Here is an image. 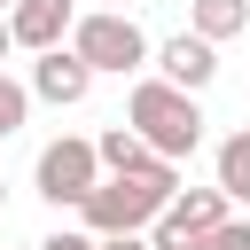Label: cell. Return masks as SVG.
Masks as SVG:
<instances>
[{
    "mask_svg": "<svg viewBox=\"0 0 250 250\" xmlns=\"http://www.w3.org/2000/svg\"><path fill=\"white\" fill-rule=\"evenodd\" d=\"M180 195V172L164 164V156H148L141 172H109V180H94V195L78 203L86 211V234L102 242V234H141V227H156V211Z\"/></svg>",
    "mask_w": 250,
    "mask_h": 250,
    "instance_id": "1",
    "label": "cell"
},
{
    "mask_svg": "<svg viewBox=\"0 0 250 250\" xmlns=\"http://www.w3.org/2000/svg\"><path fill=\"white\" fill-rule=\"evenodd\" d=\"M125 125H133V133L148 141V156H164V164L195 156V141H203V109H195V94H180V86H164V78L133 86Z\"/></svg>",
    "mask_w": 250,
    "mask_h": 250,
    "instance_id": "2",
    "label": "cell"
},
{
    "mask_svg": "<svg viewBox=\"0 0 250 250\" xmlns=\"http://www.w3.org/2000/svg\"><path fill=\"white\" fill-rule=\"evenodd\" d=\"M70 55L102 78V70H141V62H148V39H141V23H133V16L94 8V16H78V23H70Z\"/></svg>",
    "mask_w": 250,
    "mask_h": 250,
    "instance_id": "3",
    "label": "cell"
},
{
    "mask_svg": "<svg viewBox=\"0 0 250 250\" xmlns=\"http://www.w3.org/2000/svg\"><path fill=\"white\" fill-rule=\"evenodd\" d=\"M94 180H102V156H94V141H47L39 148V195L47 203H86L94 195Z\"/></svg>",
    "mask_w": 250,
    "mask_h": 250,
    "instance_id": "4",
    "label": "cell"
},
{
    "mask_svg": "<svg viewBox=\"0 0 250 250\" xmlns=\"http://www.w3.org/2000/svg\"><path fill=\"white\" fill-rule=\"evenodd\" d=\"M219 219H227V195H219V188H188V195H172V203L156 211L148 250H195V242H203Z\"/></svg>",
    "mask_w": 250,
    "mask_h": 250,
    "instance_id": "5",
    "label": "cell"
},
{
    "mask_svg": "<svg viewBox=\"0 0 250 250\" xmlns=\"http://www.w3.org/2000/svg\"><path fill=\"white\" fill-rule=\"evenodd\" d=\"M78 23V0H16L8 8V39L16 47H31V55H47V47H62V31Z\"/></svg>",
    "mask_w": 250,
    "mask_h": 250,
    "instance_id": "6",
    "label": "cell"
},
{
    "mask_svg": "<svg viewBox=\"0 0 250 250\" xmlns=\"http://www.w3.org/2000/svg\"><path fill=\"white\" fill-rule=\"evenodd\" d=\"M156 62H164V86H180V94H203V86L219 78V47H211V39H195V31L164 39V47H156Z\"/></svg>",
    "mask_w": 250,
    "mask_h": 250,
    "instance_id": "7",
    "label": "cell"
},
{
    "mask_svg": "<svg viewBox=\"0 0 250 250\" xmlns=\"http://www.w3.org/2000/svg\"><path fill=\"white\" fill-rule=\"evenodd\" d=\"M86 86H94V70H86L70 47H47V55L31 62V94H39V102H55V109H78V102H86Z\"/></svg>",
    "mask_w": 250,
    "mask_h": 250,
    "instance_id": "8",
    "label": "cell"
},
{
    "mask_svg": "<svg viewBox=\"0 0 250 250\" xmlns=\"http://www.w3.org/2000/svg\"><path fill=\"white\" fill-rule=\"evenodd\" d=\"M234 31H250V0H195V39H234Z\"/></svg>",
    "mask_w": 250,
    "mask_h": 250,
    "instance_id": "9",
    "label": "cell"
},
{
    "mask_svg": "<svg viewBox=\"0 0 250 250\" xmlns=\"http://www.w3.org/2000/svg\"><path fill=\"white\" fill-rule=\"evenodd\" d=\"M219 195L227 203H250V133H227L219 141Z\"/></svg>",
    "mask_w": 250,
    "mask_h": 250,
    "instance_id": "10",
    "label": "cell"
},
{
    "mask_svg": "<svg viewBox=\"0 0 250 250\" xmlns=\"http://www.w3.org/2000/svg\"><path fill=\"white\" fill-rule=\"evenodd\" d=\"M94 156H102V172H141V164H148V141H141L133 125H109V133L94 141Z\"/></svg>",
    "mask_w": 250,
    "mask_h": 250,
    "instance_id": "11",
    "label": "cell"
},
{
    "mask_svg": "<svg viewBox=\"0 0 250 250\" xmlns=\"http://www.w3.org/2000/svg\"><path fill=\"white\" fill-rule=\"evenodd\" d=\"M23 117H31V86H16V78H0V141H8V133L23 125Z\"/></svg>",
    "mask_w": 250,
    "mask_h": 250,
    "instance_id": "12",
    "label": "cell"
},
{
    "mask_svg": "<svg viewBox=\"0 0 250 250\" xmlns=\"http://www.w3.org/2000/svg\"><path fill=\"white\" fill-rule=\"evenodd\" d=\"M195 250H250V227H242V219H219V227H211Z\"/></svg>",
    "mask_w": 250,
    "mask_h": 250,
    "instance_id": "13",
    "label": "cell"
},
{
    "mask_svg": "<svg viewBox=\"0 0 250 250\" xmlns=\"http://www.w3.org/2000/svg\"><path fill=\"white\" fill-rule=\"evenodd\" d=\"M39 250H94V234H47Z\"/></svg>",
    "mask_w": 250,
    "mask_h": 250,
    "instance_id": "14",
    "label": "cell"
},
{
    "mask_svg": "<svg viewBox=\"0 0 250 250\" xmlns=\"http://www.w3.org/2000/svg\"><path fill=\"white\" fill-rule=\"evenodd\" d=\"M94 250H148V234H102Z\"/></svg>",
    "mask_w": 250,
    "mask_h": 250,
    "instance_id": "15",
    "label": "cell"
},
{
    "mask_svg": "<svg viewBox=\"0 0 250 250\" xmlns=\"http://www.w3.org/2000/svg\"><path fill=\"white\" fill-rule=\"evenodd\" d=\"M8 47H16V39H8V16H0V55H8Z\"/></svg>",
    "mask_w": 250,
    "mask_h": 250,
    "instance_id": "16",
    "label": "cell"
},
{
    "mask_svg": "<svg viewBox=\"0 0 250 250\" xmlns=\"http://www.w3.org/2000/svg\"><path fill=\"white\" fill-rule=\"evenodd\" d=\"M8 8H16V0H0V16H8Z\"/></svg>",
    "mask_w": 250,
    "mask_h": 250,
    "instance_id": "17",
    "label": "cell"
},
{
    "mask_svg": "<svg viewBox=\"0 0 250 250\" xmlns=\"http://www.w3.org/2000/svg\"><path fill=\"white\" fill-rule=\"evenodd\" d=\"M102 8H109V0H102Z\"/></svg>",
    "mask_w": 250,
    "mask_h": 250,
    "instance_id": "18",
    "label": "cell"
}]
</instances>
